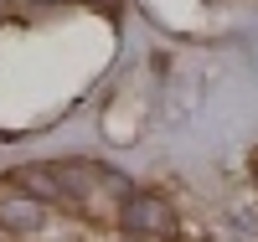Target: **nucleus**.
<instances>
[{
  "label": "nucleus",
  "instance_id": "nucleus-1",
  "mask_svg": "<svg viewBox=\"0 0 258 242\" xmlns=\"http://www.w3.org/2000/svg\"><path fill=\"white\" fill-rule=\"evenodd\" d=\"M129 227H150V232H170V211L160 201H129Z\"/></svg>",
  "mask_w": 258,
  "mask_h": 242
}]
</instances>
